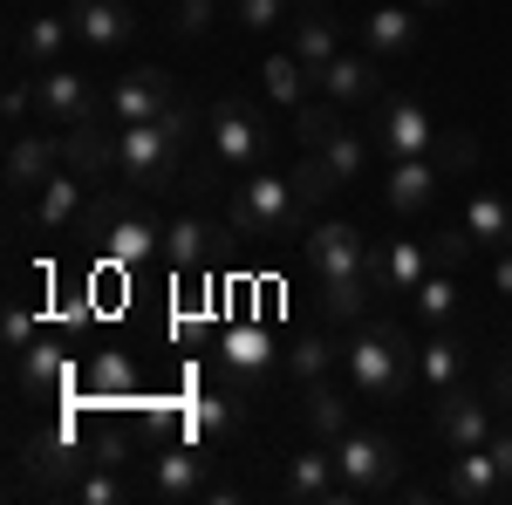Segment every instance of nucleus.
<instances>
[{"label": "nucleus", "mask_w": 512, "mask_h": 505, "mask_svg": "<svg viewBox=\"0 0 512 505\" xmlns=\"http://www.w3.org/2000/svg\"><path fill=\"white\" fill-rule=\"evenodd\" d=\"M342 376L355 396L369 403H396L403 389H417V349L396 321H362L349 342H342Z\"/></svg>", "instance_id": "nucleus-1"}, {"label": "nucleus", "mask_w": 512, "mask_h": 505, "mask_svg": "<svg viewBox=\"0 0 512 505\" xmlns=\"http://www.w3.org/2000/svg\"><path fill=\"white\" fill-rule=\"evenodd\" d=\"M82 233H89V246H96L110 267H123V273L151 267V260L164 253V219L144 212V205H130V185L96 198V205L82 212Z\"/></svg>", "instance_id": "nucleus-2"}, {"label": "nucleus", "mask_w": 512, "mask_h": 505, "mask_svg": "<svg viewBox=\"0 0 512 505\" xmlns=\"http://www.w3.org/2000/svg\"><path fill=\"white\" fill-rule=\"evenodd\" d=\"M239 239H287L308 233V205L294 198V178H274V171H246L233 185V205H226Z\"/></svg>", "instance_id": "nucleus-3"}, {"label": "nucleus", "mask_w": 512, "mask_h": 505, "mask_svg": "<svg viewBox=\"0 0 512 505\" xmlns=\"http://www.w3.org/2000/svg\"><path fill=\"white\" fill-rule=\"evenodd\" d=\"M178 164H185V144L151 123H117V178L130 192H171L178 185Z\"/></svg>", "instance_id": "nucleus-4"}, {"label": "nucleus", "mask_w": 512, "mask_h": 505, "mask_svg": "<svg viewBox=\"0 0 512 505\" xmlns=\"http://www.w3.org/2000/svg\"><path fill=\"white\" fill-rule=\"evenodd\" d=\"M14 465H21V485L69 492V485H82V471L96 465V444H82L76 424H48V430H35V437L14 444Z\"/></svg>", "instance_id": "nucleus-5"}, {"label": "nucleus", "mask_w": 512, "mask_h": 505, "mask_svg": "<svg viewBox=\"0 0 512 505\" xmlns=\"http://www.w3.org/2000/svg\"><path fill=\"white\" fill-rule=\"evenodd\" d=\"M301 260L315 267V287H335V280H376V253H369V239L355 233L349 219H308Z\"/></svg>", "instance_id": "nucleus-6"}, {"label": "nucleus", "mask_w": 512, "mask_h": 505, "mask_svg": "<svg viewBox=\"0 0 512 505\" xmlns=\"http://www.w3.org/2000/svg\"><path fill=\"white\" fill-rule=\"evenodd\" d=\"M335 465H342L349 499H383V492H396V478H403V444H396L390 430H349L335 444Z\"/></svg>", "instance_id": "nucleus-7"}, {"label": "nucleus", "mask_w": 512, "mask_h": 505, "mask_svg": "<svg viewBox=\"0 0 512 505\" xmlns=\"http://www.w3.org/2000/svg\"><path fill=\"white\" fill-rule=\"evenodd\" d=\"M205 137H212V157H219L226 171H260V164H267V123H260V110H253L246 96L212 103V110H205Z\"/></svg>", "instance_id": "nucleus-8"}, {"label": "nucleus", "mask_w": 512, "mask_h": 505, "mask_svg": "<svg viewBox=\"0 0 512 505\" xmlns=\"http://www.w3.org/2000/svg\"><path fill=\"white\" fill-rule=\"evenodd\" d=\"M369 151L396 164V157H431L437 151V123L417 96H383L376 117H369Z\"/></svg>", "instance_id": "nucleus-9"}, {"label": "nucleus", "mask_w": 512, "mask_h": 505, "mask_svg": "<svg viewBox=\"0 0 512 505\" xmlns=\"http://www.w3.org/2000/svg\"><path fill=\"white\" fill-rule=\"evenodd\" d=\"M212 485H205V451H198V437L185 430V437H164V444H151V478H144V499L158 505H192L205 499Z\"/></svg>", "instance_id": "nucleus-10"}, {"label": "nucleus", "mask_w": 512, "mask_h": 505, "mask_svg": "<svg viewBox=\"0 0 512 505\" xmlns=\"http://www.w3.org/2000/svg\"><path fill=\"white\" fill-rule=\"evenodd\" d=\"M274 369H280V349H274V335H267L260 321H239V328L219 335V383H233V389L253 396Z\"/></svg>", "instance_id": "nucleus-11"}, {"label": "nucleus", "mask_w": 512, "mask_h": 505, "mask_svg": "<svg viewBox=\"0 0 512 505\" xmlns=\"http://www.w3.org/2000/svg\"><path fill=\"white\" fill-rule=\"evenodd\" d=\"M35 117L55 123V130H76V123L96 117V82L69 69V62H55V69H35Z\"/></svg>", "instance_id": "nucleus-12"}, {"label": "nucleus", "mask_w": 512, "mask_h": 505, "mask_svg": "<svg viewBox=\"0 0 512 505\" xmlns=\"http://www.w3.org/2000/svg\"><path fill=\"white\" fill-rule=\"evenodd\" d=\"M280 499H294V505H349V485H342V465H335V444L294 451L287 471H280Z\"/></svg>", "instance_id": "nucleus-13"}, {"label": "nucleus", "mask_w": 512, "mask_h": 505, "mask_svg": "<svg viewBox=\"0 0 512 505\" xmlns=\"http://www.w3.org/2000/svg\"><path fill=\"white\" fill-rule=\"evenodd\" d=\"M492 430H499L492 424V403L472 396L465 383L437 396V444H444V451H478V444H492Z\"/></svg>", "instance_id": "nucleus-14"}, {"label": "nucleus", "mask_w": 512, "mask_h": 505, "mask_svg": "<svg viewBox=\"0 0 512 505\" xmlns=\"http://www.w3.org/2000/svg\"><path fill=\"white\" fill-rule=\"evenodd\" d=\"M171 76L164 69H123L117 76V89H110V103H103V117L110 123H151V117H164L171 110Z\"/></svg>", "instance_id": "nucleus-15"}, {"label": "nucleus", "mask_w": 512, "mask_h": 505, "mask_svg": "<svg viewBox=\"0 0 512 505\" xmlns=\"http://www.w3.org/2000/svg\"><path fill=\"white\" fill-rule=\"evenodd\" d=\"M14 389H21V396H55V389H69V342H62V328H41L35 342L14 355Z\"/></svg>", "instance_id": "nucleus-16"}, {"label": "nucleus", "mask_w": 512, "mask_h": 505, "mask_svg": "<svg viewBox=\"0 0 512 505\" xmlns=\"http://www.w3.org/2000/svg\"><path fill=\"white\" fill-rule=\"evenodd\" d=\"M55 171H62V144L55 137H41V130H14L7 137V192L14 198H35Z\"/></svg>", "instance_id": "nucleus-17"}, {"label": "nucleus", "mask_w": 512, "mask_h": 505, "mask_svg": "<svg viewBox=\"0 0 512 505\" xmlns=\"http://www.w3.org/2000/svg\"><path fill=\"white\" fill-rule=\"evenodd\" d=\"M185 430H192L198 444H226V437H239V430H246V389H233V383L198 389L192 410H185Z\"/></svg>", "instance_id": "nucleus-18"}, {"label": "nucleus", "mask_w": 512, "mask_h": 505, "mask_svg": "<svg viewBox=\"0 0 512 505\" xmlns=\"http://www.w3.org/2000/svg\"><path fill=\"white\" fill-rule=\"evenodd\" d=\"M315 89L328 96V103H342V110H349V103H383L376 55H369V48H362V55H355V48H342V55H335V62L315 76Z\"/></svg>", "instance_id": "nucleus-19"}, {"label": "nucleus", "mask_w": 512, "mask_h": 505, "mask_svg": "<svg viewBox=\"0 0 512 505\" xmlns=\"http://www.w3.org/2000/svg\"><path fill=\"white\" fill-rule=\"evenodd\" d=\"M444 492L465 505H492V499H512L506 471H499V458L478 444V451H451V471H444Z\"/></svg>", "instance_id": "nucleus-20"}, {"label": "nucleus", "mask_w": 512, "mask_h": 505, "mask_svg": "<svg viewBox=\"0 0 512 505\" xmlns=\"http://www.w3.org/2000/svg\"><path fill=\"white\" fill-rule=\"evenodd\" d=\"M417 35H424V14L417 7H376V14H362V48L376 62H410L417 55Z\"/></svg>", "instance_id": "nucleus-21"}, {"label": "nucleus", "mask_w": 512, "mask_h": 505, "mask_svg": "<svg viewBox=\"0 0 512 505\" xmlns=\"http://www.w3.org/2000/svg\"><path fill=\"white\" fill-rule=\"evenodd\" d=\"M287 48H294V62L321 76L335 55H342V28H335V14H321V7H294V21H287Z\"/></svg>", "instance_id": "nucleus-22"}, {"label": "nucleus", "mask_w": 512, "mask_h": 505, "mask_svg": "<svg viewBox=\"0 0 512 505\" xmlns=\"http://www.w3.org/2000/svg\"><path fill=\"white\" fill-rule=\"evenodd\" d=\"M437 185H444V178H437L431 157H396V164H383V205L403 212V219L424 212V205H437Z\"/></svg>", "instance_id": "nucleus-23"}, {"label": "nucleus", "mask_w": 512, "mask_h": 505, "mask_svg": "<svg viewBox=\"0 0 512 505\" xmlns=\"http://www.w3.org/2000/svg\"><path fill=\"white\" fill-rule=\"evenodd\" d=\"M69 41H76V21L69 14H35V21L14 28V62L21 69H55L69 55Z\"/></svg>", "instance_id": "nucleus-24"}, {"label": "nucleus", "mask_w": 512, "mask_h": 505, "mask_svg": "<svg viewBox=\"0 0 512 505\" xmlns=\"http://www.w3.org/2000/svg\"><path fill=\"white\" fill-rule=\"evenodd\" d=\"M69 21H76V41L96 48V55H103V48H123V41L137 35V14H130L123 0H76Z\"/></svg>", "instance_id": "nucleus-25"}, {"label": "nucleus", "mask_w": 512, "mask_h": 505, "mask_svg": "<svg viewBox=\"0 0 512 505\" xmlns=\"http://www.w3.org/2000/svg\"><path fill=\"white\" fill-rule=\"evenodd\" d=\"M431 273V239H383L376 253V294H417Z\"/></svg>", "instance_id": "nucleus-26"}, {"label": "nucleus", "mask_w": 512, "mask_h": 505, "mask_svg": "<svg viewBox=\"0 0 512 505\" xmlns=\"http://www.w3.org/2000/svg\"><path fill=\"white\" fill-rule=\"evenodd\" d=\"M82 185H89V178L62 164V171H55V178H48V185L35 192V212H28V219H35L41 233H62V226H82V212H89V205H82Z\"/></svg>", "instance_id": "nucleus-27"}, {"label": "nucleus", "mask_w": 512, "mask_h": 505, "mask_svg": "<svg viewBox=\"0 0 512 505\" xmlns=\"http://www.w3.org/2000/svg\"><path fill=\"white\" fill-rule=\"evenodd\" d=\"M465 362H472V355H465V335L437 328L431 342L417 349V383L431 389V396H444V389H458V383H465Z\"/></svg>", "instance_id": "nucleus-28"}, {"label": "nucleus", "mask_w": 512, "mask_h": 505, "mask_svg": "<svg viewBox=\"0 0 512 505\" xmlns=\"http://www.w3.org/2000/svg\"><path fill=\"white\" fill-rule=\"evenodd\" d=\"M212 219L205 212H178V219H164V260L178 273H198L205 260H212Z\"/></svg>", "instance_id": "nucleus-29"}, {"label": "nucleus", "mask_w": 512, "mask_h": 505, "mask_svg": "<svg viewBox=\"0 0 512 505\" xmlns=\"http://www.w3.org/2000/svg\"><path fill=\"white\" fill-rule=\"evenodd\" d=\"M301 424L315 430V444H342L355 430V417H349V396L335 383H308L301 389Z\"/></svg>", "instance_id": "nucleus-30"}, {"label": "nucleus", "mask_w": 512, "mask_h": 505, "mask_svg": "<svg viewBox=\"0 0 512 505\" xmlns=\"http://www.w3.org/2000/svg\"><path fill=\"white\" fill-rule=\"evenodd\" d=\"M62 164L69 171H82V178H117V130H96V117L89 123H76L69 137H62Z\"/></svg>", "instance_id": "nucleus-31"}, {"label": "nucleus", "mask_w": 512, "mask_h": 505, "mask_svg": "<svg viewBox=\"0 0 512 505\" xmlns=\"http://www.w3.org/2000/svg\"><path fill=\"white\" fill-rule=\"evenodd\" d=\"M465 233L478 239V253H506L512 246V198L506 192H472V205H465Z\"/></svg>", "instance_id": "nucleus-32"}, {"label": "nucleus", "mask_w": 512, "mask_h": 505, "mask_svg": "<svg viewBox=\"0 0 512 505\" xmlns=\"http://www.w3.org/2000/svg\"><path fill=\"white\" fill-rule=\"evenodd\" d=\"M137 383H144V376H137V362L123 349H96L89 369H82V389H89L96 403H123V396H137Z\"/></svg>", "instance_id": "nucleus-33"}, {"label": "nucleus", "mask_w": 512, "mask_h": 505, "mask_svg": "<svg viewBox=\"0 0 512 505\" xmlns=\"http://www.w3.org/2000/svg\"><path fill=\"white\" fill-rule=\"evenodd\" d=\"M280 369L294 376V383H328L335 369H342V342H328V335H294V349H280Z\"/></svg>", "instance_id": "nucleus-34"}, {"label": "nucleus", "mask_w": 512, "mask_h": 505, "mask_svg": "<svg viewBox=\"0 0 512 505\" xmlns=\"http://www.w3.org/2000/svg\"><path fill=\"white\" fill-rule=\"evenodd\" d=\"M260 89L274 96L280 110H301V103L315 96V76L294 62V48H280V55H267V62H260Z\"/></svg>", "instance_id": "nucleus-35"}, {"label": "nucleus", "mask_w": 512, "mask_h": 505, "mask_svg": "<svg viewBox=\"0 0 512 505\" xmlns=\"http://www.w3.org/2000/svg\"><path fill=\"white\" fill-rule=\"evenodd\" d=\"M321 164H328V178H335V185H342V192H349L355 178H362V171H369V137H362V130H335V137H328V144H321Z\"/></svg>", "instance_id": "nucleus-36"}, {"label": "nucleus", "mask_w": 512, "mask_h": 505, "mask_svg": "<svg viewBox=\"0 0 512 505\" xmlns=\"http://www.w3.org/2000/svg\"><path fill=\"white\" fill-rule=\"evenodd\" d=\"M335 130H349V123H342V103H328V96L315 89V96L294 110V137H301V151H321Z\"/></svg>", "instance_id": "nucleus-37"}, {"label": "nucleus", "mask_w": 512, "mask_h": 505, "mask_svg": "<svg viewBox=\"0 0 512 505\" xmlns=\"http://www.w3.org/2000/svg\"><path fill=\"white\" fill-rule=\"evenodd\" d=\"M410 301H417V314H424L431 328H451V321H458V280H451L444 267H431V273H424V287H417Z\"/></svg>", "instance_id": "nucleus-38"}, {"label": "nucleus", "mask_w": 512, "mask_h": 505, "mask_svg": "<svg viewBox=\"0 0 512 505\" xmlns=\"http://www.w3.org/2000/svg\"><path fill=\"white\" fill-rule=\"evenodd\" d=\"M369 294H376V280H335V287H321V314L328 321H362Z\"/></svg>", "instance_id": "nucleus-39"}, {"label": "nucleus", "mask_w": 512, "mask_h": 505, "mask_svg": "<svg viewBox=\"0 0 512 505\" xmlns=\"http://www.w3.org/2000/svg\"><path fill=\"white\" fill-rule=\"evenodd\" d=\"M335 192H342V185L328 178V164H321L315 151H301V164H294V198H301V205L315 212V205H328Z\"/></svg>", "instance_id": "nucleus-40"}, {"label": "nucleus", "mask_w": 512, "mask_h": 505, "mask_svg": "<svg viewBox=\"0 0 512 505\" xmlns=\"http://www.w3.org/2000/svg\"><path fill=\"white\" fill-rule=\"evenodd\" d=\"M239 28H253V35H274V28H287L294 21V0H233Z\"/></svg>", "instance_id": "nucleus-41"}, {"label": "nucleus", "mask_w": 512, "mask_h": 505, "mask_svg": "<svg viewBox=\"0 0 512 505\" xmlns=\"http://www.w3.org/2000/svg\"><path fill=\"white\" fill-rule=\"evenodd\" d=\"M478 253V239L465 233V226H444V233H431V267H444V273H458L465 260Z\"/></svg>", "instance_id": "nucleus-42"}, {"label": "nucleus", "mask_w": 512, "mask_h": 505, "mask_svg": "<svg viewBox=\"0 0 512 505\" xmlns=\"http://www.w3.org/2000/svg\"><path fill=\"white\" fill-rule=\"evenodd\" d=\"M76 492H82V505H123L130 499V485L117 478V465H89Z\"/></svg>", "instance_id": "nucleus-43"}, {"label": "nucleus", "mask_w": 512, "mask_h": 505, "mask_svg": "<svg viewBox=\"0 0 512 505\" xmlns=\"http://www.w3.org/2000/svg\"><path fill=\"white\" fill-rule=\"evenodd\" d=\"M212 21H219V0H171V35L198 41Z\"/></svg>", "instance_id": "nucleus-44"}, {"label": "nucleus", "mask_w": 512, "mask_h": 505, "mask_svg": "<svg viewBox=\"0 0 512 505\" xmlns=\"http://www.w3.org/2000/svg\"><path fill=\"white\" fill-rule=\"evenodd\" d=\"M35 335H41L35 308H28V301H7V314H0V342H7V355H21Z\"/></svg>", "instance_id": "nucleus-45"}, {"label": "nucleus", "mask_w": 512, "mask_h": 505, "mask_svg": "<svg viewBox=\"0 0 512 505\" xmlns=\"http://www.w3.org/2000/svg\"><path fill=\"white\" fill-rule=\"evenodd\" d=\"M0 110H7V130H28L35 123V69H21V76L7 82V103Z\"/></svg>", "instance_id": "nucleus-46"}, {"label": "nucleus", "mask_w": 512, "mask_h": 505, "mask_svg": "<svg viewBox=\"0 0 512 505\" xmlns=\"http://www.w3.org/2000/svg\"><path fill=\"white\" fill-rule=\"evenodd\" d=\"M478 144L465 137V130H437V171H472Z\"/></svg>", "instance_id": "nucleus-47"}, {"label": "nucleus", "mask_w": 512, "mask_h": 505, "mask_svg": "<svg viewBox=\"0 0 512 505\" xmlns=\"http://www.w3.org/2000/svg\"><path fill=\"white\" fill-rule=\"evenodd\" d=\"M164 130H171V137H178V144H192V130H198V110L192 103H185V96H171V110H164Z\"/></svg>", "instance_id": "nucleus-48"}, {"label": "nucleus", "mask_w": 512, "mask_h": 505, "mask_svg": "<svg viewBox=\"0 0 512 505\" xmlns=\"http://www.w3.org/2000/svg\"><path fill=\"white\" fill-rule=\"evenodd\" d=\"M492 458H499V471H506V485H512V424L506 430H492V444H485Z\"/></svg>", "instance_id": "nucleus-49"}, {"label": "nucleus", "mask_w": 512, "mask_h": 505, "mask_svg": "<svg viewBox=\"0 0 512 505\" xmlns=\"http://www.w3.org/2000/svg\"><path fill=\"white\" fill-rule=\"evenodd\" d=\"M492 287H499V294H512V246L499 253V267H492Z\"/></svg>", "instance_id": "nucleus-50"}, {"label": "nucleus", "mask_w": 512, "mask_h": 505, "mask_svg": "<svg viewBox=\"0 0 512 505\" xmlns=\"http://www.w3.org/2000/svg\"><path fill=\"white\" fill-rule=\"evenodd\" d=\"M492 389H499V403H506V410H512V355H506V362H499V376H492Z\"/></svg>", "instance_id": "nucleus-51"}, {"label": "nucleus", "mask_w": 512, "mask_h": 505, "mask_svg": "<svg viewBox=\"0 0 512 505\" xmlns=\"http://www.w3.org/2000/svg\"><path fill=\"white\" fill-rule=\"evenodd\" d=\"M301 7H321V14H328V7H335V0H301Z\"/></svg>", "instance_id": "nucleus-52"}, {"label": "nucleus", "mask_w": 512, "mask_h": 505, "mask_svg": "<svg viewBox=\"0 0 512 505\" xmlns=\"http://www.w3.org/2000/svg\"><path fill=\"white\" fill-rule=\"evenodd\" d=\"M417 7H458V0H417Z\"/></svg>", "instance_id": "nucleus-53"}]
</instances>
